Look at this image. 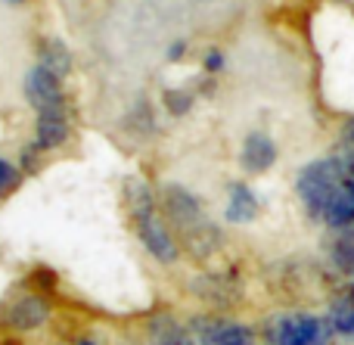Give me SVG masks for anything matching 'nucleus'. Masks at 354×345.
I'll return each instance as SVG.
<instances>
[{
	"label": "nucleus",
	"instance_id": "1",
	"mask_svg": "<svg viewBox=\"0 0 354 345\" xmlns=\"http://www.w3.org/2000/svg\"><path fill=\"white\" fill-rule=\"evenodd\" d=\"M345 184V171H342V159L339 156H326V159H314L308 165L299 168L295 174V193H299L305 212L320 221L326 212V205L333 203L339 190Z\"/></svg>",
	"mask_w": 354,
	"mask_h": 345
},
{
	"label": "nucleus",
	"instance_id": "2",
	"mask_svg": "<svg viewBox=\"0 0 354 345\" xmlns=\"http://www.w3.org/2000/svg\"><path fill=\"white\" fill-rule=\"evenodd\" d=\"M336 336L330 317L305 315V311H289L277 315L264 324V339L270 345H330Z\"/></svg>",
	"mask_w": 354,
	"mask_h": 345
},
{
	"label": "nucleus",
	"instance_id": "3",
	"mask_svg": "<svg viewBox=\"0 0 354 345\" xmlns=\"http://www.w3.org/2000/svg\"><path fill=\"white\" fill-rule=\"evenodd\" d=\"M189 333H193V339L199 345H255V330L218 315L193 317Z\"/></svg>",
	"mask_w": 354,
	"mask_h": 345
},
{
	"label": "nucleus",
	"instance_id": "4",
	"mask_svg": "<svg viewBox=\"0 0 354 345\" xmlns=\"http://www.w3.org/2000/svg\"><path fill=\"white\" fill-rule=\"evenodd\" d=\"M25 100L35 106L37 112H66V93H62V78L53 72L35 66L25 75Z\"/></svg>",
	"mask_w": 354,
	"mask_h": 345
},
{
	"label": "nucleus",
	"instance_id": "5",
	"mask_svg": "<svg viewBox=\"0 0 354 345\" xmlns=\"http://www.w3.org/2000/svg\"><path fill=\"white\" fill-rule=\"evenodd\" d=\"M162 209H165L168 221H171L177 230H187V227H193V224L205 221L199 196L189 193L187 187H180V184H168L165 190H162Z\"/></svg>",
	"mask_w": 354,
	"mask_h": 345
},
{
	"label": "nucleus",
	"instance_id": "6",
	"mask_svg": "<svg viewBox=\"0 0 354 345\" xmlns=\"http://www.w3.org/2000/svg\"><path fill=\"white\" fill-rule=\"evenodd\" d=\"M137 236H140L143 249H147L156 261H162V265H174V261L180 259V246H177L174 234L168 230V224L159 221V215L137 224Z\"/></svg>",
	"mask_w": 354,
	"mask_h": 345
},
{
	"label": "nucleus",
	"instance_id": "7",
	"mask_svg": "<svg viewBox=\"0 0 354 345\" xmlns=\"http://www.w3.org/2000/svg\"><path fill=\"white\" fill-rule=\"evenodd\" d=\"M50 317V305L44 296L37 292H25L16 302L6 308V327L16 330V333H31V330L44 327Z\"/></svg>",
	"mask_w": 354,
	"mask_h": 345
},
{
	"label": "nucleus",
	"instance_id": "8",
	"mask_svg": "<svg viewBox=\"0 0 354 345\" xmlns=\"http://www.w3.org/2000/svg\"><path fill=\"white\" fill-rule=\"evenodd\" d=\"M239 165L249 174H264L277 165V143L264 131H252L245 134L243 149H239Z\"/></svg>",
	"mask_w": 354,
	"mask_h": 345
},
{
	"label": "nucleus",
	"instance_id": "9",
	"mask_svg": "<svg viewBox=\"0 0 354 345\" xmlns=\"http://www.w3.org/2000/svg\"><path fill=\"white\" fill-rule=\"evenodd\" d=\"M72 134V124H68V109L66 112H37L35 122V143L50 153V149H59L62 143Z\"/></svg>",
	"mask_w": 354,
	"mask_h": 345
},
{
	"label": "nucleus",
	"instance_id": "10",
	"mask_svg": "<svg viewBox=\"0 0 354 345\" xmlns=\"http://www.w3.org/2000/svg\"><path fill=\"white\" fill-rule=\"evenodd\" d=\"M258 209H261V203H258V196L252 193L249 184H243V180H236V184L227 187V209H224V218L230 224H252L258 218Z\"/></svg>",
	"mask_w": 354,
	"mask_h": 345
},
{
	"label": "nucleus",
	"instance_id": "11",
	"mask_svg": "<svg viewBox=\"0 0 354 345\" xmlns=\"http://www.w3.org/2000/svg\"><path fill=\"white\" fill-rule=\"evenodd\" d=\"M177 234H180V240H183V249H187L193 259H208V255H214L221 249V243H224L221 230L214 227L208 218L187 230H177Z\"/></svg>",
	"mask_w": 354,
	"mask_h": 345
},
{
	"label": "nucleus",
	"instance_id": "12",
	"mask_svg": "<svg viewBox=\"0 0 354 345\" xmlns=\"http://www.w3.org/2000/svg\"><path fill=\"white\" fill-rule=\"evenodd\" d=\"M124 205H128V215L134 218V224H143L149 218H156V193L147 180L140 178H128L124 180Z\"/></svg>",
	"mask_w": 354,
	"mask_h": 345
},
{
	"label": "nucleus",
	"instance_id": "13",
	"mask_svg": "<svg viewBox=\"0 0 354 345\" xmlns=\"http://www.w3.org/2000/svg\"><path fill=\"white\" fill-rule=\"evenodd\" d=\"M37 66L53 72L56 78H66V75H72V50L56 37H41L37 41Z\"/></svg>",
	"mask_w": 354,
	"mask_h": 345
},
{
	"label": "nucleus",
	"instance_id": "14",
	"mask_svg": "<svg viewBox=\"0 0 354 345\" xmlns=\"http://www.w3.org/2000/svg\"><path fill=\"white\" fill-rule=\"evenodd\" d=\"M330 324L336 330V336L342 339H354V283L342 286L330 302Z\"/></svg>",
	"mask_w": 354,
	"mask_h": 345
},
{
	"label": "nucleus",
	"instance_id": "15",
	"mask_svg": "<svg viewBox=\"0 0 354 345\" xmlns=\"http://www.w3.org/2000/svg\"><path fill=\"white\" fill-rule=\"evenodd\" d=\"M193 292H199L202 302L218 305V308H227V305L236 302V286H233V280L224 277H199L193 283Z\"/></svg>",
	"mask_w": 354,
	"mask_h": 345
},
{
	"label": "nucleus",
	"instance_id": "16",
	"mask_svg": "<svg viewBox=\"0 0 354 345\" xmlns=\"http://www.w3.org/2000/svg\"><path fill=\"white\" fill-rule=\"evenodd\" d=\"M330 261H333V268H336L339 274L354 277V240L351 236H339L336 234V243H333V249H330Z\"/></svg>",
	"mask_w": 354,
	"mask_h": 345
},
{
	"label": "nucleus",
	"instance_id": "17",
	"mask_svg": "<svg viewBox=\"0 0 354 345\" xmlns=\"http://www.w3.org/2000/svg\"><path fill=\"white\" fill-rule=\"evenodd\" d=\"M162 103H165L168 115L180 118V115H187V112L193 109L196 97H193V91H183V87H168V91L162 93Z\"/></svg>",
	"mask_w": 354,
	"mask_h": 345
},
{
	"label": "nucleus",
	"instance_id": "18",
	"mask_svg": "<svg viewBox=\"0 0 354 345\" xmlns=\"http://www.w3.org/2000/svg\"><path fill=\"white\" fill-rule=\"evenodd\" d=\"M153 336H156V345H196L193 333H189L187 327H180V324H174V321H168L165 327L156 324Z\"/></svg>",
	"mask_w": 354,
	"mask_h": 345
},
{
	"label": "nucleus",
	"instance_id": "19",
	"mask_svg": "<svg viewBox=\"0 0 354 345\" xmlns=\"http://www.w3.org/2000/svg\"><path fill=\"white\" fill-rule=\"evenodd\" d=\"M128 128L134 131V134H153L156 131V118H153V106L147 103V100H140V103L131 109L128 115Z\"/></svg>",
	"mask_w": 354,
	"mask_h": 345
},
{
	"label": "nucleus",
	"instance_id": "20",
	"mask_svg": "<svg viewBox=\"0 0 354 345\" xmlns=\"http://www.w3.org/2000/svg\"><path fill=\"white\" fill-rule=\"evenodd\" d=\"M22 180V174H19V168L12 165V162H6L3 156H0V193L12 190V187Z\"/></svg>",
	"mask_w": 354,
	"mask_h": 345
},
{
	"label": "nucleus",
	"instance_id": "21",
	"mask_svg": "<svg viewBox=\"0 0 354 345\" xmlns=\"http://www.w3.org/2000/svg\"><path fill=\"white\" fill-rule=\"evenodd\" d=\"M41 156H44V149L31 140L28 147L22 149V159H19L22 162V171H37V168H41Z\"/></svg>",
	"mask_w": 354,
	"mask_h": 345
},
{
	"label": "nucleus",
	"instance_id": "22",
	"mask_svg": "<svg viewBox=\"0 0 354 345\" xmlns=\"http://www.w3.org/2000/svg\"><path fill=\"white\" fill-rule=\"evenodd\" d=\"M202 68H205L208 75H218L221 68H224V53H221L218 47L205 50V56H202Z\"/></svg>",
	"mask_w": 354,
	"mask_h": 345
},
{
	"label": "nucleus",
	"instance_id": "23",
	"mask_svg": "<svg viewBox=\"0 0 354 345\" xmlns=\"http://www.w3.org/2000/svg\"><path fill=\"white\" fill-rule=\"evenodd\" d=\"M342 147H345V153H354V115L342 124Z\"/></svg>",
	"mask_w": 354,
	"mask_h": 345
},
{
	"label": "nucleus",
	"instance_id": "24",
	"mask_svg": "<svg viewBox=\"0 0 354 345\" xmlns=\"http://www.w3.org/2000/svg\"><path fill=\"white\" fill-rule=\"evenodd\" d=\"M183 53H187V41H174L171 47H168V53H165V56H168V59H171V62H177Z\"/></svg>",
	"mask_w": 354,
	"mask_h": 345
},
{
	"label": "nucleus",
	"instance_id": "25",
	"mask_svg": "<svg viewBox=\"0 0 354 345\" xmlns=\"http://www.w3.org/2000/svg\"><path fill=\"white\" fill-rule=\"evenodd\" d=\"M75 345H100V342H97V339H78Z\"/></svg>",
	"mask_w": 354,
	"mask_h": 345
},
{
	"label": "nucleus",
	"instance_id": "26",
	"mask_svg": "<svg viewBox=\"0 0 354 345\" xmlns=\"http://www.w3.org/2000/svg\"><path fill=\"white\" fill-rule=\"evenodd\" d=\"M6 3H22V0H6Z\"/></svg>",
	"mask_w": 354,
	"mask_h": 345
},
{
	"label": "nucleus",
	"instance_id": "27",
	"mask_svg": "<svg viewBox=\"0 0 354 345\" xmlns=\"http://www.w3.org/2000/svg\"><path fill=\"white\" fill-rule=\"evenodd\" d=\"M0 196H3V193H0Z\"/></svg>",
	"mask_w": 354,
	"mask_h": 345
}]
</instances>
